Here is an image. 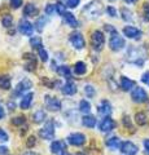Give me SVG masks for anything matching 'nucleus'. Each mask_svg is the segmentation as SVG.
<instances>
[{
  "instance_id": "1",
  "label": "nucleus",
  "mask_w": 149,
  "mask_h": 155,
  "mask_svg": "<svg viewBox=\"0 0 149 155\" xmlns=\"http://www.w3.org/2000/svg\"><path fill=\"white\" fill-rule=\"evenodd\" d=\"M83 13L87 16L88 18H97L100 14L103 13V4L99 2V0H93V2L88 3L86 8L83 9Z\"/></svg>"
},
{
  "instance_id": "2",
  "label": "nucleus",
  "mask_w": 149,
  "mask_h": 155,
  "mask_svg": "<svg viewBox=\"0 0 149 155\" xmlns=\"http://www.w3.org/2000/svg\"><path fill=\"white\" fill-rule=\"evenodd\" d=\"M105 44V36L100 30H95L91 35V45L96 52H100L104 48Z\"/></svg>"
},
{
  "instance_id": "3",
  "label": "nucleus",
  "mask_w": 149,
  "mask_h": 155,
  "mask_svg": "<svg viewBox=\"0 0 149 155\" xmlns=\"http://www.w3.org/2000/svg\"><path fill=\"white\" fill-rule=\"evenodd\" d=\"M124 45H126V43H124V39L122 36H119L117 32H114L112 36H110L109 39V47L110 49L114 51V52H118L124 48Z\"/></svg>"
},
{
  "instance_id": "4",
  "label": "nucleus",
  "mask_w": 149,
  "mask_h": 155,
  "mask_svg": "<svg viewBox=\"0 0 149 155\" xmlns=\"http://www.w3.org/2000/svg\"><path fill=\"white\" fill-rule=\"evenodd\" d=\"M69 40L71 43V45H73L75 49H78V51L83 49L84 45H86V41H84L83 35H82L80 32H78V31L71 32L70 35H69Z\"/></svg>"
},
{
  "instance_id": "5",
  "label": "nucleus",
  "mask_w": 149,
  "mask_h": 155,
  "mask_svg": "<svg viewBox=\"0 0 149 155\" xmlns=\"http://www.w3.org/2000/svg\"><path fill=\"white\" fill-rule=\"evenodd\" d=\"M131 98L134 102H137V104H143V102H147L148 101V93L140 87H135L131 92Z\"/></svg>"
},
{
  "instance_id": "6",
  "label": "nucleus",
  "mask_w": 149,
  "mask_h": 155,
  "mask_svg": "<svg viewBox=\"0 0 149 155\" xmlns=\"http://www.w3.org/2000/svg\"><path fill=\"white\" fill-rule=\"evenodd\" d=\"M44 105H46V107L48 110L52 111V113H57V111L61 110V102L53 96H48L47 94L44 97Z\"/></svg>"
},
{
  "instance_id": "7",
  "label": "nucleus",
  "mask_w": 149,
  "mask_h": 155,
  "mask_svg": "<svg viewBox=\"0 0 149 155\" xmlns=\"http://www.w3.org/2000/svg\"><path fill=\"white\" fill-rule=\"evenodd\" d=\"M55 136V127H53V122H48L46 123V125L39 130V137H42L43 140H52Z\"/></svg>"
},
{
  "instance_id": "8",
  "label": "nucleus",
  "mask_w": 149,
  "mask_h": 155,
  "mask_svg": "<svg viewBox=\"0 0 149 155\" xmlns=\"http://www.w3.org/2000/svg\"><path fill=\"white\" fill-rule=\"evenodd\" d=\"M127 57H128V61L132 62V64H136V65H141L143 64V60L144 57L141 54V51L137 49V48H130L128 53H127Z\"/></svg>"
},
{
  "instance_id": "9",
  "label": "nucleus",
  "mask_w": 149,
  "mask_h": 155,
  "mask_svg": "<svg viewBox=\"0 0 149 155\" xmlns=\"http://www.w3.org/2000/svg\"><path fill=\"white\" fill-rule=\"evenodd\" d=\"M32 88V81L30 80V79H23V80H21L20 83L17 84V87H16V91H14V94H23V93H29V91H30Z\"/></svg>"
},
{
  "instance_id": "10",
  "label": "nucleus",
  "mask_w": 149,
  "mask_h": 155,
  "mask_svg": "<svg viewBox=\"0 0 149 155\" xmlns=\"http://www.w3.org/2000/svg\"><path fill=\"white\" fill-rule=\"evenodd\" d=\"M123 34H124V36H127L128 39H135V40H139V39L143 36L141 30H139L135 26H124Z\"/></svg>"
},
{
  "instance_id": "11",
  "label": "nucleus",
  "mask_w": 149,
  "mask_h": 155,
  "mask_svg": "<svg viewBox=\"0 0 149 155\" xmlns=\"http://www.w3.org/2000/svg\"><path fill=\"white\" fill-rule=\"evenodd\" d=\"M68 142L73 146H82L86 143V136L83 133H71L68 136Z\"/></svg>"
},
{
  "instance_id": "12",
  "label": "nucleus",
  "mask_w": 149,
  "mask_h": 155,
  "mask_svg": "<svg viewBox=\"0 0 149 155\" xmlns=\"http://www.w3.org/2000/svg\"><path fill=\"white\" fill-rule=\"evenodd\" d=\"M18 31L25 36H31L32 32H34V26L29 21H26V19H22V21H20V23H18Z\"/></svg>"
},
{
  "instance_id": "13",
  "label": "nucleus",
  "mask_w": 149,
  "mask_h": 155,
  "mask_svg": "<svg viewBox=\"0 0 149 155\" xmlns=\"http://www.w3.org/2000/svg\"><path fill=\"white\" fill-rule=\"evenodd\" d=\"M115 127V122L112 119V118H104L101 122H100L99 124V129H100V132H104V133H107V132H110V130H113Z\"/></svg>"
},
{
  "instance_id": "14",
  "label": "nucleus",
  "mask_w": 149,
  "mask_h": 155,
  "mask_svg": "<svg viewBox=\"0 0 149 155\" xmlns=\"http://www.w3.org/2000/svg\"><path fill=\"white\" fill-rule=\"evenodd\" d=\"M121 153L123 155H136L137 154V146L135 143L126 141L121 145Z\"/></svg>"
},
{
  "instance_id": "15",
  "label": "nucleus",
  "mask_w": 149,
  "mask_h": 155,
  "mask_svg": "<svg viewBox=\"0 0 149 155\" xmlns=\"http://www.w3.org/2000/svg\"><path fill=\"white\" fill-rule=\"evenodd\" d=\"M97 111H99V114H100V115H103V116H108V115L112 114L113 109H112V105H110L107 100H104V101H101V102L99 104Z\"/></svg>"
},
{
  "instance_id": "16",
  "label": "nucleus",
  "mask_w": 149,
  "mask_h": 155,
  "mask_svg": "<svg viewBox=\"0 0 149 155\" xmlns=\"http://www.w3.org/2000/svg\"><path fill=\"white\" fill-rule=\"evenodd\" d=\"M25 61H26V64H25V69L29 70V71H34L35 70V67H36V58L34 54H31V53H26L25 56Z\"/></svg>"
},
{
  "instance_id": "17",
  "label": "nucleus",
  "mask_w": 149,
  "mask_h": 155,
  "mask_svg": "<svg viewBox=\"0 0 149 155\" xmlns=\"http://www.w3.org/2000/svg\"><path fill=\"white\" fill-rule=\"evenodd\" d=\"M105 143H107V146L109 150H112V151H115V150L121 149V141H119L118 137H115V136H113V137H109L107 138V141H105Z\"/></svg>"
},
{
  "instance_id": "18",
  "label": "nucleus",
  "mask_w": 149,
  "mask_h": 155,
  "mask_svg": "<svg viewBox=\"0 0 149 155\" xmlns=\"http://www.w3.org/2000/svg\"><path fill=\"white\" fill-rule=\"evenodd\" d=\"M61 92L64 93L65 96H73L76 93V85L73 83V81H68V83H65L64 85H62L61 88Z\"/></svg>"
},
{
  "instance_id": "19",
  "label": "nucleus",
  "mask_w": 149,
  "mask_h": 155,
  "mask_svg": "<svg viewBox=\"0 0 149 155\" xmlns=\"http://www.w3.org/2000/svg\"><path fill=\"white\" fill-rule=\"evenodd\" d=\"M134 87H135V81L134 80H131L127 76H122L121 78V88H122V91L128 92V91H131Z\"/></svg>"
},
{
  "instance_id": "20",
  "label": "nucleus",
  "mask_w": 149,
  "mask_h": 155,
  "mask_svg": "<svg viewBox=\"0 0 149 155\" xmlns=\"http://www.w3.org/2000/svg\"><path fill=\"white\" fill-rule=\"evenodd\" d=\"M32 97H34V94L31 93H26L25 96L22 97V100H21V102H20V107L22 109V110H26V109H29L31 106V104H32Z\"/></svg>"
},
{
  "instance_id": "21",
  "label": "nucleus",
  "mask_w": 149,
  "mask_h": 155,
  "mask_svg": "<svg viewBox=\"0 0 149 155\" xmlns=\"http://www.w3.org/2000/svg\"><path fill=\"white\" fill-rule=\"evenodd\" d=\"M64 19H65V22H66V25L68 26H70V27H73V28H75V27H78V21H76V18H75V16L73 13H69V12H66L65 14H64Z\"/></svg>"
},
{
  "instance_id": "22",
  "label": "nucleus",
  "mask_w": 149,
  "mask_h": 155,
  "mask_svg": "<svg viewBox=\"0 0 149 155\" xmlns=\"http://www.w3.org/2000/svg\"><path fill=\"white\" fill-rule=\"evenodd\" d=\"M65 143L62 141H53L51 143V151L53 154H62L65 153Z\"/></svg>"
},
{
  "instance_id": "23",
  "label": "nucleus",
  "mask_w": 149,
  "mask_h": 155,
  "mask_svg": "<svg viewBox=\"0 0 149 155\" xmlns=\"http://www.w3.org/2000/svg\"><path fill=\"white\" fill-rule=\"evenodd\" d=\"M82 124L87 128H93L96 125V118L93 115H88V114L84 115L83 118H82Z\"/></svg>"
},
{
  "instance_id": "24",
  "label": "nucleus",
  "mask_w": 149,
  "mask_h": 155,
  "mask_svg": "<svg viewBox=\"0 0 149 155\" xmlns=\"http://www.w3.org/2000/svg\"><path fill=\"white\" fill-rule=\"evenodd\" d=\"M36 13H38V9L32 3H27L25 8H23V16H26V17H32Z\"/></svg>"
},
{
  "instance_id": "25",
  "label": "nucleus",
  "mask_w": 149,
  "mask_h": 155,
  "mask_svg": "<svg viewBox=\"0 0 149 155\" xmlns=\"http://www.w3.org/2000/svg\"><path fill=\"white\" fill-rule=\"evenodd\" d=\"M47 115H46V111L44 110H38L34 113V115H32V120H34V123L39 124V123H43L46 120Z\"/></svg>"
},
{
  "instance_id": "26",
  "label": "nucleus",
  "mask_w": 149,
  "mask_h": 155,
  "mask_svg": "<svg viewBox=\"0 0 149 155\" xmlns=\"http://www.w3.org/2000/svg\"><path fill=\"white\" fill-rule=\"evenodd\" d=\"M74 72L76 75H84L86 72H87V65L82 61L76 62V64L74 65Z\"/></svg>"
},
{
  "instance_id": "27",
  "label": "nucleus",
  "mask_w": 149,
  "mask_h": 155,
  "mask_svg": "<svg viewBox=\"0 0 149 155\" xmlns=\"http://www.w3.org/2000/svg\"><path fill=\"white\" fill-rule=\"evenodd\" d=\"M135 122H136L137 125H145L148 123L145 113H143V111H139V113H136L135 114Z\"/></svg>"
},
{
  "instance_id": "28",
  "label": "nucleus",
  "mask_w": 149,
  "mask_h": 155,
  "mask_svg": "<svg viewBox=\"0 0 149 155\" xmlns=\"http://www.w3.org/2000/svg\"><path fill=\"white\" fill-rule=\"evenodd\" d=\"M78 107H79L80 113H83L86 115H87L88 113H91V104L88 102L87 100H82L79 102V105H78Z\"/></svg>"
},
{
  "instance_id": "29",
  "label": "nucleus",
  "mask_w": 149,
  "mask_h": 155,
  "mask_svg": "<svg viewBox=\"0 0 149 155\" xmlns=\"http://www.w3.org/2000/svg\"><path fill=\"white\" fill-rule=\"evenodd\" d=\"M0 88L2 89L11 88V78H9V75H0Z\"/></svg>"
},
{
  "instance_id": "30",
  "label": "nucleus",
  "mask_w": 149,
  "mask_h": 155,
  "mask_svg": "<svg viewBox=\"0 0 149 155\" xmlns=\"http://www.w3.org/2000/svg\"><path fill=\"white\" fill-rule=\"evenodd\" d=\"M47 21H48V18H47L46 16H42V17L38 18V19H36V22H35L36 30H38V31H43V28H44Z\"/></svg>"
},
{
  "instance_id": "31",
  "label": "nucleus",
  "mask_w": 149,
  "mask_h": 155,
  "mask_svg": "<svg viewBox=\"0 0 149 155\" xmlns=\"http://www.w3.org/2000/svg\"><path fill=\"white\" fill-rule=\"evenodd\" d=\"M84 93H86V96H87L88 98H92V97H95V94H96L95 87L91 85V84H86L84 85Z\"/></svg>"
},
{
  "instance_id": "32",
  "label": "nucleus",
  "mask_w": 149,
  "mask_h": 155,
  "mask_svg": "<svg viewBox=\"0 0 149 155\" xmlns=\"http://www.w3.org/2000/svg\"><path fill=\"white\" fill-rule=\"evenodd\" d=\"M59 74L62 75V76H65V78H71V71H70V67L68 66H65V65H62V66H59Z\"/></svg>"
},
{
  "instance_id": "33",
  "label": "nucleus",
  "mask_w": 149,
  "mask_h": 155,
  "mask_svg": "<svg viewBox=\"0 0 149 155\" xmlns=\"http://www.w3.org/2000/svg\"><path fill=\"white\" fill-rule=\"evenodd\" d=\"M2 23H3V26H4V27L9 28V27L13 25V17L11 16V14H5V16L2 18Z\"/></svg>"
},
{
  "instance_id": "34",
  "label": "nucleus",
  "mask_w": 149,
  "mask_h": 155,
  "mask_svg": "<svg viewBox=\"0 0 149 155\" xmlns=\"http://www.w3.org/2000/svg\"><path fill=\"white\" fill-rule=\"evenodd\" d=\"M30 44L32 48H35V49H40L42 48V38L40 36H34L30 39Z\"/></svg>"
},
{
  "instance_id": "35",
  "label": "nucleus",
  "mask_w": 149,
  "mask_h": 155,
  "mask_svg": "<svg viewBox=\"0 0 149 155\" xmlns=\"http://www.w3.org/2000/svg\"><path fill=\"white\" fill-rule=\"evenodd\" d=\"M121 14H122V18L124 21H131L132 19V12L127 8H122L121 9Z\"/></svg>"
},
{
  "instance_id": "36",
  "label": "nucleus",
  "mask_w": 149,
  "mask_h": 155,
  "mask_svg": "<svg viewBox=\"0 0 149 155\" xmlns=\"http://www.w3.org/2000/svg\"><path fill=\"white\" fill-rule=\"evenodd\" d=\"M25 122H26V119H25V116H23V115L14 116V118L12 119V124L13 125H22Z\"/></svg>"
},
{
  "instance_id": "37",
  "label": "nucleus",
  "mask_w": 149,
  "mask_h": 155,
  "mask_svg": "<svg viewBox=\"0 0 149 155\" xmlns=\"http://www.w3.org/2000/svg\"><path fill=\"white\" fill-rule=\"evenodd\" d=\"M143 18L144 21L149 22V3H145L143 5Z\"/></svg>"
},
{
  "instance_id": "38",
  "label": "nucleus",
  "mask_w": 149,
  "mask_h": 155,
  "mask_svg": "<svg viewBox=\"0 0 149 155\" xmlns=\"http://www.w3.org/2000/svg\"><path fill=\"white\" fill-rule=\"evenodd\" d=\"M56 12V5H53V4H48V5L46 7V14L47 16H52Z\"/></svg>"
},
{
  "instance_id": "39",
  "label": "nucleus",
  "mask_w": 149,
  "mask_h": 155,
  "mask_svg": "<svg viewBox=\"0 0 149 155\" xmlns=\"http://www.w3.org/2000/svg\"><path fill=\"white\" fill-rule=\"evenodd\" d=\"M65 7H66V5H64V4H61V3L56 4V12L59 13V14H61V16H64V14L66 13V9H65Z\"/></svg>"
},
{
  "instance_id": "40",
  "label": "nucleus",
  "mask_w": 149,
  "mask_h": 155,
  "mask_svg": "<svg viewBox=\"0 0 149 155\" xmlns=\"http://www.w3.org/2000/svg\"><path fill=\"white\" fill-rule=\"evenodd\" d=\"M35 143H36V138L34 137V136H30V137L27 138V141H26V146L29 149H31V147L35 146Z\"/></svg>"
},
{
  "instance_id": "41",
  "label": "nucleus",
  "mask_w": 149,
  "mask_h": 155,
  "mask_svg": "<svg viewBox=\"0 0 149 155\" xmlns=\"http://www.w3.org/2000/svg\"><path fill=\"white\" fill-rule=\"evenodd\" d=\"M39 57H40V60L43 62L48 61V53H47V51L44 49V48H40V49H39Z\"/></svg>"
},
{
  "instance_id": "42",
  "label": "nucleus",
  "mask_w": 149,
  "mask_h": 155,
  "mask_svg": "<svg viewBox=\"0 0 149 155\" xmlns=\"http://www.w3.org/2000/svg\"><path fill=\"white\" fill-rule=\"evenodd\" d=\"M80 0H66V7L68 8H76L79 5Z\"/></svg>"
},
{
  "instance_id": "43",
  "label": "nucleus",
  "mask_w": 149,
  "mask_h": 155,
  "mask_svg": "<svg viewBox=\"0 0 149 155\" xmlns=\"http://www.w3.org/2000/svg\"><path fill=\"white\" fill-rule=\"evenodd\" d=\"M8 140H9L8 133L3 128H0V142H7Z\"/></svg>"
},
{
  "instance_id": "44",
  "label": "nucleus",
  "mask_w": 149,
  "mask_h": 155,
  "mask_svg": "<svg viewBox=\"0 0 149 155\" xmlns=\"http://www.w3.org/2000/svg\"><path fill=\"white\" fill-rule=\"evenodd\" d=\"M22 0H11V7L13 8V9H18L21 5H22Z\"/></svg>"
},
{
  "instance_id": "45",
  "label": "nucleus",
  "mask_w": 149,
  "mask_h": 155,
  "mask_svg": "<svg viewBox=\"0 0 149 155\" xmlns=\"http://www.w3.org/2000/svg\"><path fill=\"white\" fill-rule=\"evenodd\" d=\"M107 12L110 17H117V11H115L114 7H108L107 8Z\"/></svg>"
},
{
  "instance_id": "46",
  "label": "nucleus",
  "mask_w": 149,
  "mask_h": 155,
  "mask_svg": "<svg viewBox=\"0 0 149 155\" xmlns=\"http://www.w3.org/2000/svg\"><path fill=\"white\" fill-rule=\"evenodd\" d=\"M122 122H123V124L126 125L127 128H130V129H132V124H131V122H130V118L126 115V116H123V119H122Z\"/></svg>"
},
{
  "instance_id": "47",
  "label": "nucleus",
  "mask_w": 149,
  "mask_h": 155,
  "mask_svg": "<svg viewBox=\"0 0 149 155\" xmlns=\"http://www.w3.org/2000/svg\"><path fill=\"white\" fill-rule=\"evenodd\" d=\"M141 81L144 84H147V85H149V71H145L143 74V76H141Z\"/></svg>"
},
{
  "instance_id": "48",
  "label": "nucleus",
  "mask_w": 149,
  "mask_h": 155,
  "mask_svg": "<svg viewBox=\"0 0 149 155\" xmlns=\"http://www.w3.org/2000/svg\"><path fill=\"white\" fill-rule=\"evenodd\" d=\"M144 151H145V154L147 155H149V138H147V140H144Z\"/></svg>"
},
{
  "instance_id": "49",
  "label": "nucleus",
  "mask_w": 149,
  "mask_h": 155,
  "mask_svg": "<svg viewBox=\"0 0 149 155\" xmlns=\"http://www.w3.org/2000/svg\"><path fill=\"white\" fill-rule=\"evenodd\" d=\"M4 116H5V111H4V107L2 105H0V120H2Z\"/></svg>"
},
{
  "instance_id": "50",
  "label": "nucleus",
  "mask_w": 149,
  "mask_h": 155,
  "mask_svg": "<svg viewBox=\"0 0 149 155\" xmlns=\"http://www.w3.org/2000/svg\"><path fill=\"white\" fill-rule=\"evenodd\" d=\"M7 153H8V149H7V147L0 146V154H2V155H5Z\"/></svg>"
},
{
  "instance_id": "51",
  "label": "nucleus",
  "mask_w": 149,
  "mask_h": 155,
  "mask_svg": "<svg viewBox=\"0 0 149 155\" xmlns=\"http://www.w3.org/2000/svg\"><path fill=\"white\" fill-rule=\"evenodd\" d=\"M23 155H40V154H38V153H35V151H26Z\"/></svg>"
},
{
  "instance_id": "52",
  "label": "nucleus",
  "mask_w": 149,
  "mask_h": 155,
  "mask_svg": "<svg viewBox=\"0 0 149 155\" xmlns=\"http://www.w3.org/2000/svg\"><path fill=\"white\" fill-rule=\"evenodd\" d=\"M124 2H126V3H128V4H131V3H136L137 0H124Z\"/></svg>"
},
{
  "instance_id": "53",
  "label": "nucleus",
  "mask_w": 149,
  "mask_h": 155,
  "mask_svg": "<svg viewBox=\"0 0 149 155\" xmlns=\"http://www.w3.org/2000/svg\"><path fill=\"white\" fill-rule=\"evenodd\" d=\"M60 155H70L69 153H62V154H60Z\"/></svg>"
},
{
  "instance_id": "54",
  "label": "nucleus",
  "mask_w": 149,
  "mask_h": 155,
  "mask_svg": "<svg viewBox=\"0 0 149 155\" xmlns=\"http://www.w3.org/2000/svg\"><path fill=\"white\" fill-rule=\"evenodd\" d=\"M76 155H86V154H84V153H78Z\"/></svg>"
}]
</instances>
